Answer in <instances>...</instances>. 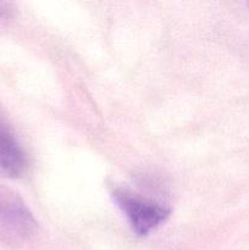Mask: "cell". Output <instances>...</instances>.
Instances as JSON below:
<instances>
[{
  "instance_id": "obj_2",
  "label": "cell",
  "mask_w": 249,
  "mask_h": 250,
  "mask_svg": "<svg viewBox=\"0 0 249 250\" xmlns=\"http://www.w3.org/2000/svg\"><path fill=\"white\" fill-rule=\"evenodd\" d=\"M114 199L127 217L134 233L139 237L146 236L170 215V210L166 208L126 190L114 192Z\"/></svg>"
},
{
  "instance_id": "obj_3",
  "label": "cell",
  "mask_w": 249,
  "mask_h": 250,
  "mask_svg": "<svg viewBox=\"0 0 249 250\" xmlns=\"http://www.w3.org/2000/svg\"><path fill=\"white\" fill-rule=\"evenodd\" d=\"M27 168V158L9 126L0 119V176L19 178Z\"/></svg>"
},
{
  "instance_id": "obj_1",
  "label": "cell",
  "mask_w": 249,
  "mask_h": 250,
  "mask_svg": "<svg viewBox=\"0 0 249 250\" xmlns=\"http://www.w3.org/2000/svg\"><path fill=\"white\" fill-rule=\"evenodd\" d=\"M37 221L26 203L10 188L0 186V242L16 247L28 241Z\"/></svg>"
},
{
  "instance_id": "obj_4",
  "label": "cell",
  "mask_w": 249,
  "mask_h": 250,
  "mask_svg": "<svg viewBox=\"0 0 249 250\" xmlns=\"http://www.w3.org/2000/svg\"><path fill=\"white\" fill-rule=\"evenodd\" d=\"M11 14V4H9V2H0V20L9 19Z\"/></svg>"
}]
</instances>
